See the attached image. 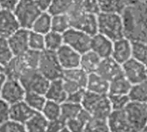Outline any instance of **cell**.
<instances>
[{
  "instance_id": "5b68a950",
  "label": "cell",
  "mask_w": 147,
  "mask_h": 132,
  "mask_svg": "<svg viewBox=\"0 0 147 132\" xmlns=\"http://www.w3.org/2000/svg\"><path fill=\"white\" fill-rule=\"evenodd\" d=\"M37 70L49 80L61 79L64 72L56 52L47 49L41 51L40 54Z\"/></svg>"
},
{
  "instance_id": "ffe728a7",
  "label": "cell",
  "mask_w": 147,
  "mask_h": 132,
  "mask_svg": "<svg viewBox=\"0 0 147 132\" xmlns=\"http://www.w3.org/2000/svg\"><path fill=\"white\" fill-rule=\"evenodd\" d=\"M35 112H36L29 107L24 100L9 105V119L23 125L31 118Z\"/></svg>"
},
{
  "instance_id": "ee69618b",
  "label": "cell",
  "mask_w": 147,
  "mask_h": 132,
  "mask_svg": "<svg viewBox=\"0 0 147 132\" xmlns=\"http://www.w3.org/2000/svg\"><path fill=\"white\" fill-rule=\"evenodd\" d=\"M65 121L60 118L54 120H50L47 123V132H60L65 128Z\"/></svg>"
},
{
  "instance_id": "484cf974",
  "label": "cell",
  "mask_w": 147,
  "mask_h": 132,
  "mask_svg": "<svg viewBox=\"0 0 147 132\" xmlns=\"http://www.w3.org/2000/svg\"><path fill=\"white\" fill-rule=\"evenodd\" d=\"M91 118V115L87 111L82 109L75 118L66 121L65 128L70 132H84L87 123Z\"/></svg>"
},
{
  "instance_id": "7dc6e473",
  "label": "cell",
  "mask_w": 147,
  "mask_h": 132,
  "mask_svg": "<svg viewBox=\"0 0 147 132\" xmlns=\"http://www.w3.org/2000/svg\"><path fill=\"white\" fill-rule=\"evenodd\" d=\"M20 0H0V7L2 10L13 11Z\"/></svg>"
},
{
  "instance_id": "7c38bea8",
  "label": "cell",
  "mask_w": 147,
  "mask_h": 132,
  "mask_svg": "<svg viewBox=\"0 0 147 132\" xmlns=\"http://www.w3.org/2000/svg\"><path fill=\"white\" fill-rule=\"evenodd\" d=\"M124 76L132 84H137L147 79V67L140 61L131 58L121 65Z\"/></svg>"
},
{
  "instance_id": "3957f363",
  "label": "cell",
  "mask_w": 147,
  "mask_h": 132,
  "mask_svg": "<svg viewBox=\"0 0 147 132\" xmlns=\"http://www.w3.org/2000/svg\"><path fill=\"white\" fill-rule=\"evenodd\" d=\"M97 32L113 42L125 37L124 23L121 15L99 12L97 15Z\"/></svg>"
},
{
  "instance_id": "ab89813d",
  "label": "cell",
  "mask_w": 147,
  "mask_h": 132,
  "mask_svg": "<svg viewBox=\"0 0 147 132\" xmlns=\"http://www.w3.org/2000/svg\"><path fill=\"white\" fill-rule=\"evenodd\" d=\"M113 111L124 110L131 101L127 94H108Z\"/></svg>"
},
{
  "instance_id": "7bdbcfd3",
  "label": "cell",
  "mask_w": 147,
  "mask_h": 132,
  "mask_svg": "<svg viewBox=\"0 0 147 132\" xmlns=\"http://www.w3.org/2000/svg\"><path fill=\"white\" fill-rule=\"evenodd\" d=\"M0 132H27L23 124L9 119L0 125Z\"/></svg>"
},
{
  "instance_id": "f907efd6",
  "label": "cell",
  "mask_w": 147,
  "mask_h": 132,
  "mask_svg": "<svg viewBox=\"0 0 147 132\" xmlns=\"http://www.w3.org/2000/svg\"><path fill=\"white\" fill-rule=\"evenodd\" d=\"M144 1H146V0H126L127 5H135V4L140 3Z\"/></svg>"
},
{
  "instance_id": "603a6c76",
  "label": "cell",
  "mask_w": 147,
  "mask_h": 132,
  "mask_svg": "<svg viewBox=\"0 0 147 132\" xmlns=\"http://www.w3.org/2000/svg\"><path fill=\"white\" fill-rule=\"evenodd\" d=\"M132 87V84L124 76L123 73L115 77L109 81L108 94H127Z\"/></svg>"
},
{
  "instance_id": "d590c367",
  "label": "cell",
  "mask_w": 147,
  "mask_h": 132,
  "mask_svg": "<svg viewBox=\"0 0 147 132\" xmlns=\"http://www.w3.org/2000/svg\"><path fill=\"white\" fill-rule=\"evenodd\" d=\"M82 109L83 107L80 104H74V103L65 101L61 104L60 118L65 121L66 123V121L75 118L79 114Z\"/></svg>"
},
{
  "instance_id": "83f0119b",
  "label": "cell",
  "mask_w": 147,
  "mask_h": 132,
  "mask_svg": "<svg viewBox=\"0 0 147 132\" xmlns=\"http://www.w3.org/2000/svg\"><path fill=\"white\" fill-rule=\"evenodd\" d=\"M48 120L40 113L35 112L25 124L27 132H47Z\"/></svg>"
},
{
  "instance_id": "f546056e",
  "label": "cell",
  "mask_w": 147,
  "mask_h": 132,
  "mask_svg": "<svg viewBox=\"0 0 147 132\" xmlns=\"http://www.w3.org/2000/svg\"><path fill=\"white\" fill-rule=\"evenodd\" d=\"M70 10L98 15L100 12L97 0H74Z\"/></svg>"
},
{
  "instance_id": "277c9868",
  "label": "cell",
  "mask_w": 147,
  "mask_h": 132,
  "mask_svg": "<svg viewBox=\"0 0 147 132\" xmlns=\"http://www.w3.org/2000/svg\"><path fill=\"white\" fill-rule=\"evenodd\" d=\"M81 105L92 118L107 120L113 111L108 95H101L85 90Z\"/></svg>"
},
{
  "instance_id": "e0dca14e",
  "label": "cell",
  "mask_w": 147,
  "mask_h": 132,
  "mask_svg": "<svg viewBox=\"0 0 147 132\" xmlns=\"http://www.w3.org/2000/svg\"><path fill=\"white\" fill-rule=\"evenodd\" d=\"M113 44V41L97 32L91 36L90 50L95 52L101 59L108 58L112 54Z\"/></svg>"
},
{
  "instance_id": "836d02e7",
  "label": "cell",
  "mask_w": 147,
  "mask_h": 132,
  "mask_svg": "<svg viewBox=\"0 0 147 132\" xmlns=\"http://www.w3.org/2000/svg\"><path fill=\"white\" fill-rule=\"evenodd\" d=\"M40 113L48 121L58 119L60 118L61 115V104L47 99Z\"/></svg>"
},
{
  "instance_id": "9c48e42d",
  "label": "cell",
  "mask_w": 147,
  "mask_h": 132,
  "mask_svg": "<svg viewBox=\"0 0 147 132\" xmlns=\"http://www.w3.org/2000/svg\"><path fill=\"white\" fill-rule=\"evenodd\" d=\"M62 35L64 44L73 48L80 54L90 50L91 35L87 33L71 27Z\"/></svg>"
},
{
  "instance_id": "8992f818",
  "label": "cell",
  "mask_w": 147,
  "mask_h": 132,
  "mask_svg": "<svg viewBox=\"0 0 147 132\" xmlns=\"http://www.w3.org/2000/svg\"><path fill=\"white\" fill-rule=\"evenodd\" d=\"M40 12L33 0H20L13 10L21 28L28 29H30Z\"/></svg>"
},
{
  "instance_id": "44dd1931",
  "label": "cell",
  "mask_w": 147,
  "mask_h": 132,
  "mask_svg": "<svg viewBox=\"0 0 147 132\" xmlns=\"http://www.w3.org/2000/svg\"><path fill=\"white\" fill-rule=\"evenodd\" d=\"M109 89V80H105L96 72L88 74V80H87L85 90L101 95H108Z\"/></svg>"
},
{
  "instance_id": "8d00e7d4",
  "label": "cell",
  "mask_w": 147,
  "mask_h": 132,
  "mask_svg": "<svg viewBox=\"0 0 147 132\" xmlns=\"http://www.w3.org/2000/svg\"><path fill=\"white\" fill-rule=\"evenodd\" d=\"M74 0H52L48 12L53 15L59 14H68L72 7Z\"/></svg>"
},
{
  "instance_id": "ba28073f",
  "label": "cell",
  "mask_w": 147,
  "mask_h": 132,
  "mask_svg": "<svg viewBox=\"0 0 147 132\" xmlns=\"http://www.w3.org/2000/svg\"><path fill=\"white\" fill-rule=\"evenodd\" d=\"M71 27L84 31L90 35L97 33V15L70 10L68 12Z\"/></svg>"
},
{
  "instance_id": "f1b7e54d",
  "label": "cell",
  "mask_w": 147,
  "mask_h": 132,
  "mask_svg": "<svg viewBox=\"0 0 147 132\" xmlns=\"http://www.w3.org/2000/svg\"><path fill=\"white\" fill-rule=\"evenodd\" d=\"M62 79L75 82L76 84L80 86L82 88L85 89L87 80H88V73L79 67L76 68L64 70Z\"/></svg>"
},
{
  "instance_id": "60d3db41",
  "label": "cell",
  "mask_w": 147,
  "mask_h": 132,
  "mask_svg": "<svg viewBox=\"0 0 147 132\" xmlns=\"http://www.w3.org/2000/svg\"><path fill=\"white\" fill-rule=\"evenodd\" d=\"M84 132H110L107 120L91 118L87 123Z\"/></svg>"
},
{
  "instance_id": "ac0fdd59",
  "label": "cell",
  "mask_w": 147,
  "mask_h": 132,
  "mask_svg": "<svg viewBox=\"0 0 147 132\" xmlns=\"http://www.w3.org/2000/svg\"><path fill=\"white\" fill-rule=\"evenodd\" d=\"M21 28L13 11L7 10H0V36L8 38Z\"/></svg>"
},
{
  "instance_id": "9f6ffc18",
  "label": "cell",
  "mask_w": 147,
  "mask_h": 132,
  "mask_svg": "<svg viewBox=\"0 0 147 132\" xmlns=\"http://www.w3.org/2000/svg\"><path fill=\"white\" fill-rule=\"evenodd\" d=\"M146 2H147V0H146Z\"/></svg>"
},
{
  "instance_id": "7402d4cb",
  "label": "cell",
  "mask_w": 147,
  "mask_h": 132,
  "mask_svg": "<svg viewBox=\"0 0 147 132\" xmlns=\"http://www.w3.org/2000/svg\"><path fill=\"white\" fill-rule=\"evenodd\" d=\"M45 97L47 100L54 101L59 104L65 102L67 93L64 88L62 78L50 80L49 86L45 93Z\"/></svg>"
},
{
  "instance_id": "b9f144b4",
  "label": "cell",
  "mask_w": 147,
  "mask_h": 132,
  "mask_svg": "<svg viewBox=\"0 0 147 132\" xmlns=\"http://www.w3.org/2000/svg\"><path fill=\"white\" fill-rule=\"evenodd\" d=\"M13 57L14 54L9 46L7 38L0 36V65L4 67Z\"/></svg>"
},
{
  "instance_id": "6da1fadb",
  "label": "cell",
  "mask_w": 147,
  "mask_h": 132,
  "mask_svg": "<svg viewBox=\"0 0 147 132\" xmlns=\"http://www.w3.org/2000/svg\"><path fill=\"white\" fill-rule=\"evenodd\" d=\"M125 37L131 42L147 43V2L127 5L121 14Z\"/></svg>"
},
{
  "instance_id": "52a82bcc",
  "label": "cell",
  "mask_w": 147,
  "mask_h": 132,
  "mask_svg": "<svg viewBox=\"0 0 147 132\" xmlns=\"http://www.w3.org/2000/svg\"><path fill=\"white\" fill-rule=\"evenodd\" d=\"M124 111L133 132H141L147 123V103L130 101Z\"/></svg>"
},
{
  "instance_id": "5bb4252c",
  "label": "cell",
  "mask_w": 147,
  "mask_h": 132,
  "mask_svg": "<svg viewBox=\"0 0 147 132\" xmlns=\"http://www.w3.org/2000/svg\"><path fill=\"white\" fill-rule=\"evenodd\" d=\"M56 55L64 70L79 67L81 54L69 46L63 44L56 51Z\"/></svg>"
},
{
  "instance_id": "11a10c76",
  "label": "cell",
  "mask_w": 147,
  "mask_h": 132,
  "mask_svg": "<svg viewBox=\"0 0 147 132\" xmlns=\"http://www.w3.org/2000/svg\"><path fill=\"white\" fill-rule=\"evenodd\" d=\"M2 10V9H1V7H0V10Z\"/></svg>"
},
{
  "instance_id": "4dcf8cb0",
  "label": "cell",
  "mask_w": 147,
  "mask_h": 132,
  "mask_svg": "<svg viewBox=\"0 0 147 132\" xmlns=\"http://www.w3.org/2000/svg\"><path fill=\"white\" fill-rule=\"evenodd\" d=\"M128 97L131 101L147 103V79L140 83L132 85Z\"/></svg>"
},
{
  "instance_id": "db71d44e",
  "label": "cell",
  "mask_w": 147,
  "mask_h": 132,
  "mask_svg": "<svg viewBox=\"0 0 147 132\" xmlns=\"http://www.w3.org/2000/svg\"><path fill=\"white\" fill-rule=\"evenodd\" d=\"M60 132H70V131H68V130H67L66 128H65V129H64L63 131H61Z\"/></svg>"
},
{
  "instance_id": "681fc988",
  "label": "cell",
  "mask_w": 147,
  "mask_h": 132,
  "mask_svg": "<svg viewBox=\"0 0 147 132\" xmlns=\"http://www.w3.org/2000/svg\"><path fill=\"white\" fill-rule=\"evenodd\" d=\"M6 79H7V77H6V75H5L4 72L0 73V93H1V91H2L3 86V84H4V82H5Z\"/></svg>"
},
{
  "instance_id": "30bf717a",
  "label": "cell",
  "mask_w": 147,
  "mask_h": 132,
  "mask_svg": "<svg viewBox=\"0 0 147 132\" xmlns=\"http://www.w3.org/2000/svg\"><path fill=\"white\" fill-rule=\"evenodd\" d=\"M19 80L26 92H34L44 95L50 83V80L37 69L24 73L19 78Z\"/></svg>"
},
{
  "instance_id": "8fae6325",
  "label": "cell",
  "mask_w": 147,
  "mask_h": 132,
  "mask_svg": "<svg viewBox=\"0 0 147 132\" xmlns=\"http://www.w3.org/2000/svg\"><path fill=\"white\" fill-rule=\"evenodd\" d=\"M25 94L26 90L18 79L7 78L3 86L0 98L11 105L22 101L24 99Z\"/></svg>"
},
{
  "instance_id": "816d5d0a",
  "label": "cell",
  "mask_w": 147,
  "mask_h": 132,
  "mask_svg": "<svg viewBox=\"0 0 147 132\" xmlns=\"http://www.w3.org/2000/svg\"><path fill=\"white\" fill-rule=\"evenodd\" d=\"M141 132H147V123L146 125H145V127L143 128V130L141 131Z\"/></svg>"
},
{
  "instance_id": "f6af8a7d",
  "label": "cell",
  "mask_w": 147,
  "mask_h": 132,
  "mask_svg": "<svg viewBox=\"0 0 147 132\" xmlns=\"http://www.w3.org/2000/svg\"><path fill=\"white\" fill-rule=\"evenodd\" d=\"M9 119V105L0 98V125Z\"/></svg>"
},
{
  "instance_id": "74e56055",
  "label": "cell",
  "mask_w": 147,
  "mask_h": 132,
  "mask_svg": "<svg viewBox=\"0 0 147 132\" xmlns=\"http://www.w3.org/2000/svg\"><path fill=\"white\" fill-rule=\"evenodd\" d=\"M28 49L36 52L45 50V37L44 35L29 30L28 35Z\"/></svg>"
},
{
  "instance_id": "4fadbf2b",
  "label": "cell",
  "mask_w": 147,
  "mask_h": 132,
  "mask_svg": "<svg viewBox=\"0 0 147 132\" xmlns=\"http://www.w3.org/2000/svg\"><path fill=\"white\" fill-rule=\"evenodd\" d=\"M29 30L30 29L20 28L7 38L9 46L14 56L20 55L28 50Z\"/></svg>"
},
{
  "instance_id": "c3c4849f",
  "label": "cell",
  "mask_w": 147,
  "mask_h": 132,
  "mask_svg": "<svg viewBox=\"0 0 147 132\" xmlns=\"http://www.w3.org/2000/svg\"><path fill=\"white\" fill-rule=\"evenodd\" d=\"M40 11H47L52 0H33Z\"/></svg>"
},
{
  "instance_id": "4316f807",
  "label": "cell",
  "mask_w": 147,
  "mask_h": 132,
  "mask_svg": "<svg viewBox=\"0 0 147 132\" xmlns=\"http://www.w3.org/2000/svg\"><path fill=\"white\" fill-rule=\"evenodd\" d=\"M100 12L122 14L127 6L126 0H97Z\"/></svg>"
},
{
  "instance_id": "9a60e30c",
  "label": "cell",
  "mask_w": 147,
  "mask_h": 132,
  "mask_svg": "<svg viewBox=\"0 0 147 132\" xmlns=\"http://www.w3.org/2000/svg\"><path fill=\"white\" fill-rule=\"evenodd\" d=\"M111 57L120 65L124 64L133 58L132 42L127 37H122L115 41Z\"/></svg>"
},
{
  "instance_id": "7a4b0ae2",
  "label": "cell",
  "mask_w": 147,
  "mask_h": 132,
  "mask_svg": "<svg viewBox=\"0 0 147 132\" xmlns=\"http://www.w3.org/2000/svg\"><path fill=\"white\" fill-rule=\"evenodd\" d=\"M40 52L28 49L25 53L14 56L4 67V73L7 78L18 79L24 73L37 69Z\"/></svg>"
},
{
  "instance_id": "d4e9b609",
  "label": "cell",
  "mask_w": 147,
  "mask_h": 132,
  "mask_svg": "<svg viewBox=\"0 0 147 132\" xmlns=\"http://www.w3.org/2000/svg\"><path fill=\"white\" fill-rule=\"evenodd\" d=\"M101 58L92 50H89L81 54L79 67L88 74L95 73L99 66Z\"/></svg>"
},
{
  "instance_id": "d6986e66",
  "label": "cell",
  "mask_w": 147,
  "mask_h": 132,
  "mask_svg": "<svg viewBox=\"0 0 147 132\" xmlns=\"http://www.w3.org/2000/svg\"><path fill=\"white\" fill-rule=\"evenodd\" d=\"M96 73H97L105 80L110 81L115 77H116L117 75L122 73V68H121V65L116 62L110 56L101 60Z\"/></svg>"
},
{
  "instance_id": "cb8c5ba5",
  "label": "cell",
  "mask_w": 147,
  "mask_h": 132,
  "mask_svg": "<svg viewBox=\"0 0 147 132\" xmlns=\"http://www.w3.org/2000/svg\"><path fill=\"white\" fill-rule=\"evenodd\" d=\"M52 29V15L48 11H41L40 14L37 16V18L33 22L30 30L46 35Z\"/></svg>"
},
{
  "instance_id": "2e32d148",
  "label": "cell",
  "mask_w": 147,
  "mask_h": 132,
  "mask_svg": "<svg viewBox=\"0 0 147 132\" xmlns=\"http://www.w3.org/2000/svg\"><path fill=\"white\" fill-rule=\"evenodd\" d=\"M110 132H133L124 110L112 111L107 118Z\"/></svg>"
},
{
  "instance_id": "f35d334b",
  "label": "cell",
  "mask_w": 147,
  "mask_h": 132,
  "mask_svg": "<svg viewBox=\"0 0 147 132\" xmlns=\"http://www.w3.org/2000/svg\"><path fill=\"white\" fill-rule=\"evenodd\" d=\"M133 58L140 61L147 67V43L141 42H132Z\"/></svg>"
},
{
  "instance_id": "e575fe53",
  "label": "cell",
  "mask_w": 147,
  "mask_h": 132,
  "mask_svg": "<svg viewBox=\"0 0 147 132\" xmlns=\"http://www.w3.org/2000/svg\"><path fill=\"white\" fill-rule=\"evenodd\" d=\"M44 37H45V49L47 50L56 52L64 44L62 34L57 33L55 31L50 30L47 34L44 35Z\"/></svg>"
},
{
  "instance_id": "f5cc1de1",
  "label": "cell",
  "mask_w": 147,
  "mask_h": 132,
  "mask_svg": "<svg viewBox=\"0 0 147 132\" xmlns=\"http://www.w3.org/2000/svg\"><path fill=\"white\" fill-rule=\"evenodd\" d=\"M2 72H4V67L0 65V73H2Z\"/></svg>"
},
{
  "instance_id": "1f68e13d",
  "label": "cell",
  "mask_w": 147,
  "mask_h": 132,
  "mask_svg": "<svg viewBox=\"0 0 147 132\" xmlns=\"http://www.w3.org/2000/svg\"><path fill=\"white\" fill-rule=\"evenodd\" d=\"M23 100L34 112H40L47 101V99L44 94H40L34 92H26Z\"/></svg>"
},
{
  "instance_id": "d6a6232c",
  "label": "cell",
  "mask_w": 147,
  "mask_h": 132,
  "mask_svg": "<svg viewBox=\"0 0 147 132\" xmlns=\"http://www.w3.org/2000/svg\"><path fill=\"white\" fill-rule=\"evenodd\" d=\"M71 28V21L68 14H59L52 16L51 30L59 34H64Z\"/></svg>"
},
{
  "instance_id": "bcb514c9",
  "label": "cell",
  "mask_w": 147,
  "mask_h": 132,
  "mask_svg": "<svg viewBox=\"0 0 147 132\" xmlns=\"http://www.w3.org/2000/svg\"><path fill=\"white\" fill-rule=\"evenodd\" d=\"M85 89H80L78 91H76L74 93H69L67 94V98L66 100L67 102H71V103H74V104H80L82 102L84 94Z\"/></svg>"
}]
</instances>
